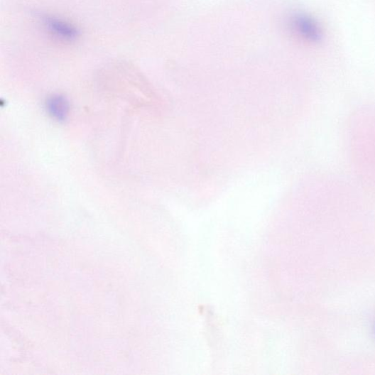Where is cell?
Here are the masks:
<instances>
[{"label":"cell","instance_id":"cell-1","mask_svg":"<svg viewBox=\"0 0 375 375\" xmlns=\"http://www.w3.org/2000/svg\"><path fill=\"white\" fill-rule=\"evenodd\" d=\"M291 26L295 33L305 40L317 43L322 39V33L318 23L306 13L295 14L291 18Z\"/></svg>","mask_w":375,"mask_h":375},{"label":"cell","instance_id":"cell-3","mask_svg":"<svg viewBox=\"0 0 375 375\" xmlns=\"http://www.w3.org/2000/svg\"><path fill=\"white\" fill-rule=\"evenodd\" d=\"M48 109L58 120L65 119L67 112V104L62 97H53L48 102Z\"/></svg>","mask_w":375,"mask_h":375},{"label":"cell","instance_id":"cell-4","mask_svg":"<svg viewBox=\"0 0 375 375\" xmlns=\"http://www.w3.org/2000/svg\"><path fill=\"white\" fill-rule=\"evenodd\" d=\"M374 334H375V325H374Z\"/></svg>","mask_w":375,"mask_h":375},{"label":"cell","instance_id":"cell-2","mask_svg":"<svg viewBox=\"0 0 375 375\" xmlns=\"http://www.w3.org/2000/svg\"><path fill=\"white\" fill-rule=\"evenodd\" d=\"M40 18L46 30L62 40H75L80 35V30L65 20L45 14L40 15Z\"/></svg>","mask_w":375,"mask_h":375}]
</instances>
